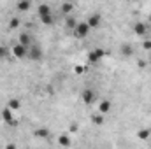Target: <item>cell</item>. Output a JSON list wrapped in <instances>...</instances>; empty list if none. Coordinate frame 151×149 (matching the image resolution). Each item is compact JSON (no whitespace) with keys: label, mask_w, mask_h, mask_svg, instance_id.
Instances as JSON below:
<instances>
[{"label":"cell","mask_w":151,"mask_h":149,"mask_svg":"<svg viewBox=\"0 0 151 149\" xmlns=\"http://www.w3.org/2000/svg\"><path fill=\"white\" fill-rule=\"evenodd\" d=\"M90 25L86 23V21H77V25H76V28H74V35L77 39H84L88 34H90Z\"/></svg>","instance_id":"cell-1"},{"label":"cell","mask_w":151,"mask_h":149,"mask_svg":"<svg viewBox=\"0 0 151 149\" xmlns=\"http://www.w3.org/2000/svg\"><path fill=\"white\" fill-rule=\"evenodd\" d=\"M104 56H106V51H104V49H100V47H97V49H93V51H90V53H88V62L93 65V63H99Z\"/></svg>","instance_id":"cell-2"},{"label":"cell","mask_w":151,"mask_h":149,"mask_svg":"<svg viewBox=\"0 0 151 149\" xmlns=\"http://www.w3.org/2000/svg\"><path fill=\"white\" fill-rule=\"evenodd\" d=\"M27 56H30V60H34V62H40L42 60V49L39 47L37 44H32L28 47V54Z\"/></svg>","instance_id":"cell-3"},{"label":"cell","mask_w":151,"mask_h":149,"mask_svg":"<svg viewBox=\"0 0 151 149\" xmlns=\"http://www.w3.org/2000/svg\"><path fill=\"white\" fill-rule=\"evenodd\" d=\"M12 54H14L18 60H21V58H25V56L28 54V47H27V46H23L21 42H18V44L12 47Z\"/></svg>","instance_id":"cell-4"},{"label":"cell","mask_w":151,"mask_h":149,"mask_svg":"<svg viewBox=\"0 0 151 149\" xmlns=\"http://www.w3.org/2000/svg\"><path fill=\"white\" fill-rule=\"evenodd\" d=\"M132 30H134V34H135V35H139V37H146V34H148V25L139 21V23H135V25H134V28H132Z\"/></svg>","instance_id":"cell-5"},{"label":"cell","mask_w":151,"mask_h":149,"mask_svg":"<svg viewBox=\"0 0 151 149\" xmlns=\"http://www.w3.org/2000/svg\"><path fill=\"white\" fill-rule=\"evenodd\" d=\"M2 117L5 119V123H7V125H11V126H16V119L12 117V111H11L7 105H5V109L2 111Z\"/></svg>","instance_id":"cell-6"},{"label":"cell","mask_w":151,"mask_h":149,"mask_svg":"<svg viewBox=\"0 0 151 149\" xmlns=\"http://www.w3.org/2000/svg\"><path fill=\"white\" fill-rule=\"evenodd\" d=\"M83 102H84L86 105H91V104L95 102V91H93V90H84V91H83Z\"/></svg>","instance_id":"cell-7"},{"label":"cell","mask_w":151,"mask_h":149,"mask_svg":"<svg viewBox=\"0 0 151 149\" xmlns=\"http://www.w3.org/2000/svg\"><path fill=\"white\" fill-rule=\"evenodd\" d=\"M86 23L90 25V28H97V27H100V23H102V16H100V14H91Z\"/></svg>","instance_id":"cell-8"},{"label":"cell","mask_w":151,"mask_h":149,"mask_svg":"<svg viewBox=\"0 0 151 149\" xmlns=\"http://www.w3.org/2000/svg\"><path fill=\"white\" fill-rule=\"evenodd\" d=\"M72 9H74V4H72V2H63V4L60 5V12H62V14H70Z\"/></svg>","instance_id":"cell-9"},{"label":"cell","mask_w":151,"mask_h":149,"mask_svg":"<svg viewBox=\"0 0 151 149\" xmlns=\"http://www.w3.org/2000/svg\"><path fill=\"white\" fill-rule=\"evenodd\" d=\"M19 42H21L23 46L30 47V46L34 44V39H32V35H28V34H21V35H19Z\"/></svg>","instance_id":"cell-10"},{"label":"cell","mask_w":151,"mask_h":149,"mask_svg":"<svg viewBox=\"0 0 151 149\" xmlns=\"http://www.w3.org/2000/svg\"><path fill=\"white\" fill-rule=\"evenodd\" d=\"M7 107H9L11 111H18V109L21 107V100H19V98H11V100L7 102Z\"/></svg>","instance_id":"cell-11"},{"label":"cell","mask_w":151,"mask_h":149,"mask_svg":"<svg viewBox=\"0 0 151 149\" xmlns=\"http://www.w3.org/2000/svg\"><path fill=\"white\" fill-rule=\"evenodd\" d=\"M109 111H111V102H109V100H102V102L99 104V112L107 114Z\"/></svg>","instance_id":"cell-12"},{"label":"cell","mask_w":151,"mask_h":149,"mask_svg":"<svg viewBox=\"0 0 151 149\" xmlns=\"http://www.w3.org/2000/svg\"><path fill=\"white\" fill-rule=\"evenodd\" d=\"M16 7H18V11L27 12V11L30 9V0H19V2L16 4Z\"/></svg>","instance_id":"cell-13"},{"label":"cell","mask_w":151,"mask_h":149,"mask_svg":"<svg viewBox=\"0 0 151 149\" xmlns=\"http://www.w3.org/2000/svg\"><path fill=\"white\" fill-rule=\"evenodd\" d=\"M37 12L39 16H46V14H51V7L47 5V4H40L37 7Z\"/></svg>","instance_id":"cell-14"},{"label":"cell","mask_w":151,"mask_h":149,"mask_svg":"<svg viewBox=\"0 0 151 149\" xmlns=\"http://www.w3.org/2000/svg\"><path fill=\"white\" fill-rule=\"evenodd\" d=\"M34 135H35V137H39V139H46V137L49 135V130H47V128H39V130H35V132H34Z\"/></svg>","instance_id":"cell-15"},{"label":"cell","mask_w":151,"mask_h":149,"mask_svg":"<svg viewBox=\"0 0 151 149\" xmlns=\"http://www.w3.org/2000/svg\"><path fill=\"white\" fill-rule=\"evenodd\" d=\"M121 53H123L125 56H132L134 49H132V46H130V44H123V46H121Z\"/></svg>","instance_id":"cell-16"},{"label":"cell","mask_w":151,"mask_h":149,"mask_svg":"<svg viewBox=\"0 0 151 149\" xmlns=\"http://www.w3.org/2000/svg\"><path fill=\"white\" fill-rule=\"evenodd\" d=\"M150 135H151V130H148V128H144V130H139V132H137V137H139V139H142V140H144V139H148Z\"/></svg>","instance_id":"cell-17"},{"label":"cell","mask_w":151,"mask_h":149,"mask_svg":"<svg viewBox=\"0 0 151 149\" xmlns=\"http://www.w3.org/2000/svg\"><path fill=\"white\" fill-rule=\"evenodd\" d=\"M40 21L44 25H53V14H46V16H40Z\"/></svg>","instance_id":"cell-18"},{"label":"cell","mask_w":151,"mask_h":149,"mask_svg":"<svg viewBox=\"0 0 151 149\" xmlns=\"http://www.w3.org/2000/svg\"><path fill=\"white\" fill-rule=\"evenodd\" d=\"M93 123H95V125H102V123H104V114H102V112L95 114V116H93Z\"/></svg>","instance_id":"cell-19"},{"label":"cell","mask_w":151,"mask_h":149,"mask_svg":"<svg viewBox=\"0 0 151 149\" xmlns=\"http://www.w3.org/2000/svg\"><path fill=\"white\" fill-rule=\"evenodd\" d=\"M65 25H67V28H70V30H74L76 25H77V21H76L74 18H67V21H65Z\"/></svg>","instance_id":"cell-20"},{"label":"cell","mask_w":151,"mask_h":149,"mask_svg":"<svg viewBox=\"0 0 151 149\" xmlns=\"http://www.w3.org/2000/svg\"><path fill=\"white\" fill-rule=\"evenodd\" d=\"M18 27H19V19H18V18H12V19L9 21V28L14 30V28H18Z\"/></svg>","instance_id":"cell-21"},{"label":"cell","mask_w":151,"mask_h":149,"mask_svg":"<svg viewBox=\"0 0 151 149\" xmlns=\"http://www.w3.org/2000/svg\"><path fill=\"white\" fill-rule=\"evenodd\" d=\"M58 142H60L62 146H69V144H70V139H69L67 135H62V137L58 139Z\"/></svg>","instance_id":"cell-22"},{"label":"cell","mask_w":151,"mask_h":149,"mask_svg":"<svg viewBox=\"0 0 151 149\" xmlns=\"http://www.w3.org/2000/svg\"><path fill=\"white\" fill-rule=\"evenodd\" d=\"M7 54H9V49H7L5 46H2V44H0V58H5Z\"/></svg>","instance_id":"cell-23"},{"label":"cell","mask_w":151,"mask_h":149,"mask_svg":"<svg viewBox=\"0 0 151 149\" xmlns=\"http://www.w3.org/2000/svg\"><path fill=\"white\" fill-rule=\"evenodd\" d=\"M142 47H144L146 51H151V40H144V42H142Z\"/></svg>","instance_id":"cell-24"},{"label":"cell","mask_w":151,"mask_h":149,"mask_svg":"<svg viewBox=\"0 0 151 149\" xmlns=\"http://www.w3.org/2000/svg\"><path fill=\"white\" fill-rule=\"evenodd\" d=\"M74 70H76V74H83V72H84V67H83V65H77Z\"/></svg>","instance_id":"cell-25"},{"label":"cell","mask_w":151,"mask_h":149,"mask_svg":"<svg viewBox=\"0 0 151 149\" xmlns=\"http://www.w3.org/2000/svg\"><path fill=\"white\" fill-rule=\"evenodd\" d=\"M150 63H151V51H150Z\"/></svg>","instance_id":"cell-26"},{"label":"cell","mask_w":151,"mask_h":149,"mask_svg":"<svg viewBox=\"0 0 151 149\" xmlns=\"http://www.w3.org/2000/svg\"><path fill=\"white\" fill-rule=\"evenodd\" d=\"M150 23H151V16H150Z\"/></svg>","instance_id":"cell-27"},{"label":"cell","mask_w":151,"mask_h":149,"mask_svg":"<svg viewBox=\"0 0 151 149\" xmlns=\"http://www.w3.org/2000/svg\"><path fill=\"white\" fill-rule=\"evenodd\" d=\"M0 60H2V58H0Z\"/></svg>","instance_id":"cell-28"}]
</instances>
